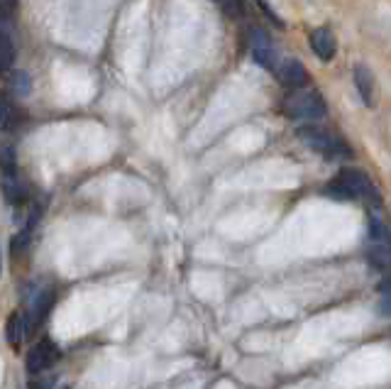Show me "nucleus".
Segmentation results:
<instances>
[{
    "instance_id": "f257e3e1",
    "label": "nucleus",
    "mask_w": 391,
    "mask_h": 389,
    "mask_svg": "<svg viewBox=\"0 0 391 389\" xmlns=\"http://www.w3.org/2000/svg\"><path fill=\"white\" fill-rule=\"evenodd\" d=\"M328 196L340 198V201H352V198H364V201L379 203V196L374 191V184L369 181L367 174L357 169H342L335 181L328 184Z\"/></svg>"
},
{
    "instance_id": "f03ea898",
    "label": "nucleus",
    "mask_w": 391,
    "mask_h": 389,
    "mask_svg": "<svg viewBox=\"0 0 391 389\" xmlns=\"http://www.w3.org/2000/svg\"><path fill=\"white\" fill-rule=\"evenodd\" d=\"M298 137H301L303 145H308L311 150H316L318 155L328 157V160H347V157H352L350 147L345 145L335 132L326 130V127L303 125L298 127Z\"/></svg>"
},
{
    "instance_id": "7ed1b4c3",
    "label": "nucleus",
    "mask_w": 391,
    "mask_h": 389,
    "mask_svg": "<svg viewBox=\"0 0 391 389\" xmlns=\"http://www.w3.org/2000/svg\"><path fill=\"white\" fill-rule=\"evenodd\" d=\"M284 110L289 117H303V120H321L326 115V101L318 91L301 89L293 91L289 98L284 101Z\"/></svg>"
},
{
    "instance_id": "20e7f679",
    "label": "nucleus",
    "mask_w": 391,
    "mask_h": 389,
    "mask_svg": "<svg viewBox=\"0 0 391 389\" xmlns=\"http://www.w3.org/2000/svg\"><path fill=\"white\" fill-rule=\"evenodd\" d=\"M367 260L377 269H391V233L379 216L369 218V248Z\"/></svg>"
},
{
    "instance_id": "39448f33",
    "label": "nucleus",
    "mask_w": 391,
    "mask_h": 389,
    "mask_svg": "<svg viewBox=\"0 0 391 389\" xmlns=\"http://www.w3.org/2000/svg\"><path fill=\"white\" fill-rule=\"evenodd\" d=\"M56 357H59L56 345H51L49 340H42V343H37V345H34L32 350L27 352L25 367H27L30 375H42V372H47L49 367L54 365Z\"/></svg>"
},
{
    "instance_id": "423d86ee",
    "label": "nucleus",
    "mask_w": 391,
    "mask_h": 389,
    "mask_svg": "<svg viewBox=\"0 0 391 389\" xmlns=\"http://www.w3.org/2000/svg\"><path fill=\"white\" fill-rule=\"evenodd\" d=\"M274 71H276V76H279V81L286 86V89H303L306 81H308L306 69H303V64L301 61H296V59H284Z\"/></svg>"
},
{
    "instance_id": "0eeeda50",
    "label": "nucleus",
    "mask_w": 391,
    "mask_h": 389,
    "mask_svg": "<svg viewBox=\"0 0 391 389\" xmlns=\"http://www.w3.org/2000/svg\"><path fill=\"white\" fill-rule=\"evenodd\" d=\"M311 49L316 52V56L321 61H331L338 52V42L335 34L331 32L328 27H318L311 32Z\"/></svg>"
},
{
    "instance_id": "6e6552de",
    "label": "nucleus",
    "mask_w": 391,
    "mask_h": 389,
    "mask_svg": "<svg viewBox=\"0 0 391 389\" xmlns=\"http://www.w3.org/2000/svg\"><path fill=\"white\" fill-rule=\"evenodd\" d=\"M352 79H354V86H357V94H359V98H362V103L374 106V101H377V84H374L372 71H369L367 66L357 64L352 69Z\"/></svg>"
},
{
    "instance_id": "1a4fd4ad",
    "label": "nucleus",
    "mask_w": 391,
    "mask_h": 389,
    "mask_svg": "<svg viewBox=\"0 0 391 389\" xmlns=\"http://www.w3.org/2000/svg\"><path fill=\"white\" fill-rule=\"evenodd\" d=\"M252 56L257 64L267 66V69H276V52L262 30H255V34H252Z\"/></svg>"
},
{
    "instance_id": "9d476101",
    "label": "nucleus",
    "mask_w": 391,
    "mask_h": 389,
    "mask_svg": "<svg viewBox=\"0 0 391 389\" xmlns=\"http://www.w3.org/2000/svg\"><path fill=\"white\" fill-rule=\"evenodd\" d=\"M54 296H56L54 289H44L37 294V299H34V304H32V324L34 326L42 324V321L47 319L51 304H54Z\"/></svg>"
},
{
    "instance_id": "9b49d317",
    "label": "nucleus",
    "mask_w": 391,
    "mask_h": 389,
    "mask_svg": "<svg viewBox=\"0 0 391 389\" xmlns=\"http://www.w3.org/2000/svg\"><path fill=\"white\" fill-rule=\"evenodd\" d=\"M23 340H25V316L15 311L8 321V343L13 347H20L23 345Z\"/></svg>"
},
{
    "instance_id": "f8f14e48",
    "label": "nucleus",
    "mask_w": 391,
    "mask_h": 389,
    "mask_svg": "<svg viewBox=\"0 0 391 389\" xmlns=\"http://www.w3.org/2000/svg\"><path fill=\"white\" fill-rule=\"evenodd\" d=\"M5 198H8L10 203H23L25 198H27V189H25V184L20 181L18 177L5 174Z\"/></svg>"
},
{
    "instance_id": "ddd939ff",
    "label": "nucleus",
    "mask_w": 391,
    "mask_h": 389,
    "mask_svg": "<svg viewBox=\"0 0 391 389\" xmlns=\"http://www.w3.org/2000/svg\"><path fill=\"white\" fill-rule=\"evenodd\" d=\"M13 56H15L13 39H10L8 27H3V34H0V66H3V71H10V66H13Z\"/></svg>"
},
{
    "instance_id": "4468645a",
    "label": "nucleus",
    "mask_w": 391,
    "mask_h": 389,
    "mask_svg": "<svg viewBox=\"0 0 391 389\" xmlns=\"http://www.w3.org/2000/svg\"><path fill=\"white\" fill-rule=\"evenodd\" d=\"M379 291H382V299H379V314L391 319V279L384 281V284L379 286Z\"/></svg>"
},
{
    "instance_id": "2eb2a0df",
    "label": "nucleus",
    "mask_w": 391,
    "mask_h": 389,
    "mask_svg": "<svg viewBox=\"0 0 391 389\" xmlns=\"http://www.w3.org/2000/svg\"><path fill=\"white\" fill-rule=\"evenodd\" d=\"M13 89L15 94L27 96L30 94V76L25 71H13Z\"/></svg>"
},
{
    "instance_id": "dca6fc26",
    "label": "nucleus",
    "mask_w": 391,
    "mask_h": 389,
    "mask_svg": "<svg viewBox=\"0 0 391 389\" xmlns=\"http://www.w3.org/2000/svg\"><path fill=\"white\" fill-rule=\"evenodd\" d=\"M255 3H257V5H259V8H262V13H264V15H267V18H269V20H271V23H274V25H276V27H284V23H281V18H279V15H276V13H274V8H271V5H269V3H267V0H255Z\"/></svg>"
},
{
    "instance_id": "f3484780",
    "label": "nucleus",
    "mask_w": 391,
    "mask_h": 389,
    "mask_svg": "<svg viewBox=\"0 0 391 389\" xmlns=\"http://www.w3.org/2000/svg\"><path fill=\"white\" fill-rule=\"evenodd\" d=\"M10 101L3 98V130H10Z\"/></svg>"
},
{
    "instance_id": "a211bd4d",
    "label": "nucleus",
    "mask_w": 391,
    "mask_h": 389,
    "mask_svg": "<svg viewBox=\"0 0 391 389\" xmlns=\"http://www.w3.org/2000/svg\"><path fill=\"white\" fill-rule=\"evenodd\" d=\"M220 3H223V0H220Z\"/></svg>"
}]
</instances>
